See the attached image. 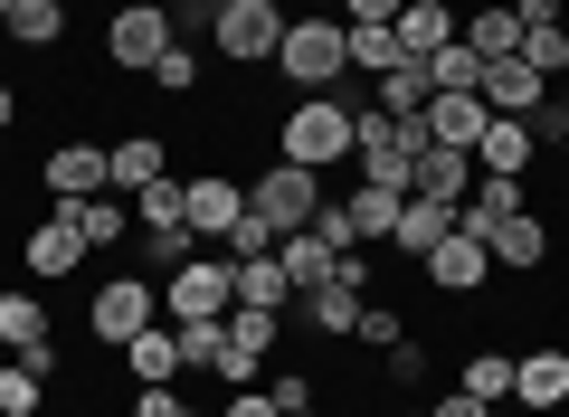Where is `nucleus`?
Here are the masks:
<instances>
[{"mask_svg":"<svg viewBox=\"0 0 569 417\" xmlns=\"http://www.w3.org/2000/svg\"><path fill=\"white\" fill-rule=\"evenodd\" d=\"M276 67H284V86H295V96H332V86L351 77V29L332 20V10H305V20H284Z\"/></svg>","mask_w":569,"mask_h":417,"instance_id":"obj_1","label":"nucleus"},{"mask_svg":"<svg viewBox=\"0 0 569 417\" xmlns=\"http://www.w3.org/2000/svg\"><path fill=\"white\" fill-rule=\"evenodd\" d=\"M351 105H342V86L332 96H295L284 105V123H276V152L284 161H305V171H332V161H351Z\"/></svg>","mask_w":569,"mask_h":417,"instance_id":"obj_2","label":"nucleus"},{"mask_svg":"<svg viewBox=\"0 0 569 417\" xmlns=\"http://www.w3.org/2000/svg\"><path fill=\"white\" fill-rule=\"evenodd\" d=\"M228 304H238V257H219V247L162 276V322H228Z\"/></svg>","mask_w":569,"mask_h":417,"instance_id":"obj_3","label":"nucleus"},{"mask_svg":"<svg viewBox=\"0 0 569 417\" xmlns=\"http://www.w3.org/2000/svg\"><path fill=\"white\" fill-rule=\"evenodd\" d=\"M152 322H162V285L133 276V266H123V276H104L96 295H86V332H96L104 351H123V341L152 332Z\"/></svg>","mask_w":569,"mask_h":417,"instance_id":"obj_4","label":"nucleus"},{"mask_svg":"<svg viewBox=\"0 0 569 417\" xmlns=\"http://www.w3.org/2000/svg\"><path fill=\"white\" fill-rule=\"evenodd\" d=\"M247 209H257L276 238H295V228H313V209H323V171H305V161H266L257 180H247Z\"/></svg>","mask_w":569,"mask_h":417,"instance_id":"obj_5","label":"nucleus"},{"mask_svg":"<svg viewBox=\"0 0 569 417\" xmlns=\"http://www.w3.org/2000/svg\"><path fill=\"white\" fill-rule=\"evenodd\" d=\"M209 48H219L228 67H276V48H284V10H276V0H219Z\"/></svg>","mask_w":569,"mask_h":417,"instance_id":"obj_6","label":"nucleus"},{"mask_svg":"<svg viewBox=\"0 0 569 417\" xmlns=\"http://www.w3.org/2000/svg\"><path fill=\"white\" fill-rule=\"evenodd\" d=\"M171 48V0H123L114 20H104V58L123 77H152V58Z\"/></svg>","mask_w":569,"mask_h":417,"instance_id":"obj_7","label":"nucleus"},{"mask_svg":"<svg viewBox=\"0 0 569 417\" xmlns=\"http://www.w3.org/2000/svg\"><path fill=\"white\" fill-rule=\"evenodd\" d=\"M228 360H219V379L228 389H257V370H266V351L284 341V314H257V304H228Z\"/></svg>","mask_w":569,"mask_h":417,"instance_id":"obj_8","label":"nucleus"},{"mask_svg":"<svg viewBox=\"0 0 569 417\" xmlns=\"http://www.w3.org/2000/svg\"><path fill=\"white\" fill-rule=\"evenodd\" d=\"M20 257H29V285H67L86 257H96V247L77 238V219H67V199H58V209H48V219L20 238Z\"/></svg>","mask_w":569,"mask_h":417,"instance_id":"obj_9","label":"nucleus"},{"mask_svg":"<svg viewBox=\"0 0 569 417\" xmlns=\"http://www.w3.org/2000/svg\"><path fill=\"white\" fill-rule=\"evenodd\" d=\"M96 190H114V161H104V142L58 133V142H48V199H96Z\"/></svg>","mask_w":569,"mask_h":417,"instance_id":"obj_10","label":"nucleus"},{"mask_svg":"<svg viewBox=\"0 0 569 417\" xmlns=\"http://www.w3.org/2000/svg\"><path fill=\"white\" fill-rule=\"evenodd\" d=\"M48 389H58V341H39V351H10V360H0V417H39Z\"/></svg>","mask_w":569,"mask_h":417,"instance_id":"obj_11","label":"nucleus"},{"mask_svg":"<svg viewBox=\"0 0 569 417\" xmlns=\"http://www.w3.org/2000/svg\"><path fill=\"white\" fill-rule=\"evenodd\" d=\"M427 285H437V295H485L493 285V257H485V238H466V228H456V238H437L427 247V266H418Z\"/></svg>","mask_w":569,"mask_h":417,"instance_id":"obj_12","label":"nucleus"},{"mask_svg":"<svg viewBox=\"0 0 569 417\" xmlns=\"http://www.w3.org/2000/svg\"><path fill=\"white\" fill-rule=\"evenodd\" d=\"M181 180H190V238L219 247V238H228V219L247 209V180H228V171H181Z\"/></svg>","mask_w":569,"mask_h":417,"instance_id":"obj_13","label":"nucleus"},{"mask_svg":"<svg viewBox=\"0 0 569 417\" xmlns=\"http://www.w3.org/2000/svg\"><path fill=\"white\" fill-rule=\"evenodd\" d=\"M531 161H541V133H531L522 115H493L485 142H475V171H485V180H522Z\"/></svg>","mask_w":569,"mask_h":417,"instance_id":"obj_14","label":"nucleus"},{"mask_svg":"<svg viewBox=\"0 0 569 417\" xmlns=\"http://www.w3.org/2000/svg\"><path fill=\"white\" fill-rule=\"evenodd\" d=\"M512 408H569V351H512Z\"/></svg>","mask_w":569,"mask_h":417,"instance_id":"obj_15","label":"nucleus"},{"mask_svg":"<svg viewBox=\"0 0 569 417\" xmlns=\"http://www.w3.org/2000/svg\"><path fill=\"white\" fill-rule=\"evenodd\" d=\"M475 152H456V142H427L418 152V180H408V199H447V209H466V190H475Z\"/></svg>","mask_w":569,"mask_h":417,"instance_id":"obj_16","label":"nucleus"},{"mask_svg":"<svg viewBox=\"0 0 569 417\" xmlns=\"http://www.w3.org/2000/svg\"><path fill=\"white\" fill-rule=\"evenodd\" d=\"M475 96H485V115H541V96H550V86L541 77H531V67L522 58H485V86H475Z\"/></svg>","mask_w":569,"mask_h":417,"instance_id":"obj_17","label":"nucleus"},{"mask_svg":"<svg viewBox=\"0 0 569 417\" xmlns=\"http://www.w3.org/2000/svg\"><path fill=\"white\" fill-rule=\"evenodd\" d=\"M485 96H427V115H418V142H456V152H475L485 142Z\"/></svg>","mask_w":569,"mask_h":417,"instance_id":"obj_18","label":"nucleus"},{"mask_svg":"<svg viewBox=\"0 0 569 417\" xmlns=\"http://www.w3.org/2000/svg\"><path fill=\"white\" fill-rule=\"evenodd\" d=\"M485 257L503 266V276H531V266L550 257V219H541V209H512V219L485 238Z\"/></svg>","mask_w":569,"mask_h":417,"instance_id":"obj_19","label":"nucleus"},{"mask_svg":"<svg viewBox=\"0 0 569 417\" xmlns=\"http://www.w3.org/2000/svg\"><path fill=\"white\" fill-rule=\"evenodd\" d=\"M456 238V209L447 199H399V228H389V247H399L408 266H427V247Z\"/></svg>","mask_w":569,"mask_h":417,"instance_id":"obj_20","label":"nucleus"},{"mask_svg":"<svg viewBox=\"0 0 569 417\" xmlns=\"http://www.w3.org/2000/svg\"><path fill=\"white\" fill-rule=\"evenodd\" d=\"M67 219H77V238L104 257V247L133 238V199H123V190H96V199H67Z\"/></svg>","mask_w":569,"mask_h":417,"instance_id":"obj_21","label":"nucleus"},{"mask_svg":"<svg viewBox=\"0 0 569 417\" xmlns=\"http://www.w3.org/2000/svg\"><path fill=\"white\" fill-rule=\"evenodd\" d=\"M389 29H399V48H408V58H437V48H447L466 20H456L447 0H399V20H389Z\"/></svg>","mask_w":569,"mask_h":417,"instance_id":"obj_22","label":"nucleus"},{"mask_svg":"<svg viewBox=\"0 0 569 417\" xmlns=\"http://www.w3.org/2000/svg\"><path fill=\"white\" fill-rule=\"evenodd\" d=\"M123 360H133V389H171V379H181V332L152 322V332L123 341Z\"/></svg>","mask_w":569,"mask_h":417,"instance_id":"obj_23","label":"nucleus"},{"mask_svg":"<svg viewBox=\"0 0 569 417\" xmlns=\"http://www.w3.org/2000/svg\"><path fill=\"white\" fill-rule=\"evenodd\" d=\"M361 285H342V276H332V285H313V295H295V314H305L313 322V332H332V341H351V322H361Z\"/></svg>","mask_w":569,"mask_h":417,"instance_id":"obj_24","label":"nucleus"},{"mask_svg":"<svg viewBox=\"0 0 569 417\" xmlns=\"http://www.w3.org/2000/svg\"><path fill=\"white\" fill-rule=\"evenodd\" d=\"M48 341V295L39 285H10L0 295V351H39Z\"/></svg>","mask_w":569,"mask_h":417,"instance_id":"obj_25","label":"nucleus"},{"mask_svg":"<svg viewBox=\"0 0 569 417\" xmlns=\"http://www.w3.org/2000/svg\"><path fill=\"white\" fill-rule=\"evenodd\" d=\"M332 257H342V247H323L313 228H295V238H276V266H284V285H295V295H313V285H332Z\"/></svg>","mask_w":569,"mask_h":417,"instance_id":"obj_26","label":"nucleus"},{"mask_svg":"<svg viewBox=\"0 0 569 417\" xmlns=\"http://www.w3.org/2000/svg\"><path fill=\"white\" fill-rule=\"evenodd\" d=\"M104 161H114V190H123V199H133L142 180H162V171H171L162 133H123V142H104Z\"/></svg>","mask_w":569,"mask_h":417,"instance_id":"obj_27","label":"nucleus"},{"mask_svg":"<svg viewBox=\"0 0 569 417\" xmlns=\"http://www.w3.org/2000/svg\"><path fill=\"white\" fill-rule=\"evenodd\" d=\"M133 228H190V180L181 171L142 180V190H133Z\"/></svg>","mask_w":569,"mask_h":417,"instance_id":"obj_28","label":"nucleus"},{"mask_svg":"<svg viewBox=\"0 0 569 417\" xmlns=\"http://www.w3.org/2000/svg\"><path fill=\"white\" fill-rule=\"evenodd\" d=\"M342 219H351V247H389V228H399V190H351L342 199Z\"/></svg>","mask_w":569,"mask_h":417,"instance_id":"obj_29","label":"nucleus"},{"mask_svg":"<svg viewBox=\"0 0 569 417\" xmlns=\"http://www.w3.org/2000/svg\"><path fill=\"white\" fill-rule=\"evenodd\" d=\"M370 86H380V115H389V123H418V115H427V96H437L418 58H408V67H389V77H370Z\"/></svg>","mask_w":569,"mask_h":417,"instance_id":"obj_30","label":"nucleus"},{"mask_svg":"<svg viewBox=\"0 0 569 417\" xmlns=\"http://www.w3.org/2000/svg\"><path fill=\"white\" fill-rule=\"evenodd\" d=\"M418 67H427V86H437V96H475V86H485V58H475L466 39H447L437 58H418Z\"/></svg>","mask_w":569,"mask_h":417,"instance_id":"obj_31","label":"nucleus"},{"mask_svg":"<svg viewBox=\"0 0 569 417\" xmlns=\"http://www.w3.org/2000/svg\"><path fill=\"white\" fill-rule=\"evenodd\" d=\"M238 304H257V314H284V304H295V285H284L276 247H266V257H247V266H238Z\"/></svg>","mask_w":569,"mask_h":417,"instance_id":"obj_32","label":"nucleus"},{"mask_svg":"<svg viewBox=\"0 0 569 417\" xmlns=\"http://www.w3.org/2000/svg\"><path fill=\"white\" fill-rule=\"evenodd\" d=\"M0 39H20V48H58V39H67V0H20Z\"/></svg>","mask_w":569,"mask_h":417,"instance_id":"obj_33","label":"nucleus"},{"mask_svg":"<svg viewBox=\"0 0 569 417\" xmlns=\"http://www.w3.org/2000/svg\"><path fill=\"white\" fill-rule=\"evenodd\" d=\"M456 39H466L475 58H522V20H512V10H475Z\"/></svg>","mask_w":569,"mask_h":417,"instance_id":"obj_34","label":"nucleus"},{"mask_svg":"<svg viewBox=\"0 0 569 417\" xmlns=\"http://www.w3.org/2000/svg\"><path fill=\"white\" fill-rule=\"evenodd\" d=\"M342 29H351V20H342ZM351 67H361V77H389V67H408L399 29H351Z\"/></svg>","mask_w":569,"mask_h":417,"instance_id":"obj_35","label":"nucleus"},{"mask_svg":"<svg viewBox=\"0 0 569 417\" xmlns=\"http://www.w3.org/2000/svg\"><path fill=\"white\" fill-rule=\"evenodd\" d=\"M456 389H475V398H512V351H466Z\"/></svg>","mask_w":569,"mask_h":417,"instance_id":"obj_36","label":"nucleus"},{"mask_svg":"<svg viewBox=\"0 0 569 417\" xmlns=\"http://www.w3.org/2000/svg\"><path fill=\"white\" fill-rule=\"evenodd\" d=\"M152 86H162V96H200V48L171 39L162 58H152Z\"/></svg>","mask_w":569,"mask_h":417,"instance_id":"obj_37","label":"nucleus"},{"mask_svg":"<svg viewBox=\"0 0 569 417\" xmlns=\"http://www.w3.org/2000/svg\"><path fill=\"white\" fill-rule=\"evenodd\" d=\"M522 67H531L541 86H560V77H569V39H560V29H522Z\"/></svg>","mask_w":569,"mask_h":417,"instance_id":"obj_38","label":"nucleus"},{"mask_svg":"<svg viewBox=\"0 0 569 417\" xmlns=\"http://www.w3.org/2000/svg\"><path fill=\"white\" fill-rule=\"evenodd\" d=\"M190 257H200L190 228H142V266H152V276H171V266H190Z\"/></svg>","mask_w":569,"mask_h":417,"instance_id":"obj_39","label":"nucleus"},{"mask_svg":"<svg viewBox=\"0 0 569 417\" xmlns=\"http://www.w3.org/2000/svg\"><path fill=\"white\" fill-rule=\"evenodd\" d=\"M351 341H370V351H389V341H408L399 304H380V295H370V304H361V322H351Z\"/></svg>","mask_w":569,"mask_h":417,"instance_id":"obj_40","label":"nucleus"},{"mask_svg":"<svg viewBox=\"0 0 569 417\" xmlns=\"http://www.w3.org/2000/svg\"><path fill=\"white\" fill-rule=\"evenodd\" d=\"M266 247H276V228H266L257 209H238V219H228V238H219V257H238V266H247V257H266Z\"/></svg>","mask_w":569,"mask_h":417,"instance_id":"obj_41","label":"nucleus"},{"mask_svg":"<svg viewBox=\"0 0 569 417\" xmlns=\"http://www.w3.org/2000/svg\"><path fill=\"white\" fill-rule=\"evenodd\" d=\"M389 379H399V389H418L427 370H437V351H427V341H389V360H380Z\"/></svg>","mask_w":569,"mask_h":417,"instance_id":"obj_42","label":"nucleus"},{"mask_svg":"<svg viewBox=\"0 0 569 417\" xmlns=\"http://www.w3.org/2000/svg\"><path fill=\"white\" fill-rule=\"evenodd\" d=\"M133 417H190L181 389H133Z\"/></svg>","mask_w":569,"mask_h":417,"instance_id":"obj_43","label":"nucleus"},{"mask_svg":"<svg viewBox=\"0 0 569 417\" xmlns=\"http://www.w3.org/2000/svg\"><path fill=\"white\" fill-rule=\"evenodd\" d=\"M342 20L351 29H389V20H399V0H342Z\"/></svg>","mask_w":569,"mask_h":417,"instance_id":"obj_44","label":"nucleus"},{"mask_svg":"<svg viewBox=\"0 0 569 417\" xmlns=\"http://www.w3.org/2000/svg\"><path fill=\"white\" fill-rule=\"evenodd\" d=\"M427 417H493V398H475V389H447V398H437Z\"/></svg>","mask_w":569,"mask_h":417,"instance_id":"obj_45","label":"nucleus"},{"mask_svg":"<svg viewBox=\"0 0 569 417\" xmlns=\"http://www.w3.org/2000/svg\"><path fill=\"white\" fill-rule=\"evenodd\" d=\"M219 417H284V408H276L266 389H228V408H219Z\"/></svg>","mask_w":569,"mask_h":417,"instance_id":"obj_46","label":"nucleus"},{"mask_svg":"<svg viewBox=\"0 0 569 417\" xmlns=\"http://www.w3.org/2000/svg\"><path fill=\"white\" fill-rule=\"evenodd\" d=\"M266 398H276V408H313V379H305V370H284V379H276Z\"/></svg>","mask_w":569,"mask_h":417,"instance_id":"obj_47","label":"nucleus"},{"mask_svg":"<svg viewBox=\"0 0 569 417\" xmlns=\"http://www.w3.org/2000/svg\"><path fill=\"white\" fill-rule=\"evenodd\" d=\"M10 123H20V86L0 77V133H10Z\"/></svg>","mask_w":569,"mask_h":417,"instance_id":"obj_48","label":"nucleus"},{"mask_svg":"<svg viewBox=\"0 0 569 417\" xmlns=\"http://www.w3.org/2000/svg\"><path fill=\"white\" fill-rule=\"evenodd\" d=\"M10 10H20V0H0V29H10Z\"/></svg>","mask_w":569,"mask_h":417,"instance_id":"obj_49","label":"nucleus"},{"mask_svg":"<svg viewBox=\"0 0 569 417\" xmlns=\"http://www.w3.org/2000/svg\"><path fill=\"white\" fill-rule=\"evenodd\" d=\"M284 417H323V408H284Z\"/></svg>","mask_w":569,"mask_h":417,"instance_id":"obj_50","label":"nucleus"},{"mask_svg":"<svg viewBox=\"0 0 569 417\" xmlns=\"http://www.w3.org/2000/svg\"><path fill=\"white\" fill-rule=\"evenodd\" d=\"M313 10H342V0H313Z\"/></svg>","mask_w":569,"mask_h":417,"instance_id":"obj_51","label":"nucleus"},{"mask_svg":"<svg viewBox=\"0 0 569 417\" xmlns=\"http://www.w3.org/2000/svg\"><path fill=\"white\" fill-rule=\"evenodd\" d=\"M399 417H427V408H399Z\"/></svg>","mask_w":569,"mask_h":417,"instance_id":"obj_52","label":"nucleus"},{"mask_svg":"<svg viewBox=\"0 0 569 417\" xmlns=\"http://www.w3.org/2000/svg\"><path fill=\"white\" fill-rule=\"evenodd\" d=\"M560 161H569V133H560Z\"/></svg>","mask_w":569,"mask_h":417,"instance_id":"obj_53","label":"nucleus"},{"mask_svg":"<svg viewBox=\"0 0 569 417\" xmlns=\"http://www.w3.org/2000/svg\"><path fill=\"white\" fill-rule=\"evenodd\" d=\"M0 161H10V142H0Z\"/></svg>","mask_w":569,"mask_h":417,"instance_id":"obj_54","label":"nucleus"},{"mask_svg":"<svg viewBox=\"0 0 569 417\" xmlns=\"http://www.w3.org/2000/svg\"><path fill=\"white\" fill-rule=\"evenodd\" d=\"M560 39H569V20H560Z\"/></svg>","mask_w":569,"mask_h":417,"instance_id":"obj_55","label":"nucleus"}]
</instances>
